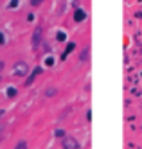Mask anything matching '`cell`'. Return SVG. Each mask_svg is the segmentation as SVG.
<instances>
[{"instance_id": "5b68a950", "label": "cell", "mask_w": 142, "mask_h": 149, "mask_svg": "<svg viewBox=\"0 0 142 149\" xmlns=\"http://www.w3.org/2000/svg\"><path fill=\"white\" fill-rule=\"evenodd\" d=\"M81 18H85V13H81V11H78V13H76V20H78V22H79V20Z\"/></svg>"}, {"instance_id": "3957f363", "label": "cell", "mask_w": 142, "mask_h": 149, "mask_svg": "<svg viewBox=\"0 0 142 149\" xmlns=\"http://www.w3.org/2000/svg\"><path fill=\"white\" fill-rule=\"evenodd\" d=\"M15 149H27V142H25V140H20V142L15 146Z\"/></svg>"}, {"instance_id": "7a4b0ae2", "label": "cell", "mask_w": 142, "mask_h": 149, "mask_svg": "<svg viewBox=\"0 0 142 149\" xmlns=\"http://www.w3.org/2000/svg\"><path fill=\"white\" fill-rule=\"evenodd\" d=\"M63 149H79V144L72 136H67V138H63Z\"/></svg>"}, {"instance_id": "9c48e42d", "label": "cell", "mask_w": 142, "mask_h": 149, "mask_svg": "<svg viewBox=\"0 0 142 149\" xmlns=\"http://www.w3.org/2000/svg\"><path fill=\"white\" fill-rule=\"evenodd\" d=\"M2 68H4V63H2V61H0V70H2Z\"/></svg>"}, {"instance_id": "277c9868", "label": "cell", "mask_w": 142, "mask_h": 149, "mask_svg": "<svg viewBox=\"0 0 142 149\" xmlns=\"http://www.w3.org/2000/svg\"><path fill=\"white\" fill-rule=\"evenodd\" d=\"M7 95H9V97H13V95H16V90L15 88H7Z\"/></svg>"}, {"instance_id": "52a82bcc", "label": "cell", "mask_w": 142, "mask_h": 149, "mask_svg": "<svg viewBox=\"0 0 142 149\" xmlns=\"http://www.w3.org/2000/svg\"><path fill=\"white\" fill-rule=\"evenodd\" d=\"M0 43H6V40H4V34H0Z\"/></svg>"}, {"instance_id": "6da1fadb", "label": "cell", "mask_w": 142, "mask_h": 149, "mask_svg": "<svg viewBox=\"0 0 142 149\" xmlns=\"http://www.w3.org/2000/svg\"><path fill=\"white\" fill-rule=\"evenodd\" d=\"M13 74H15V76H18V77H25L27 74H29V65H27L25 61H18V63H15Z\"/></svg>"}, {"instance_id": "ba28073f", "label": "cell", "mask_w": 142, "mask_h": 149, "mask_svg": "<svg viewBox=\"0 0 142 149\" xmlns=\"http://www.w3.org/2000/svg\"><path fill=\"white\" fill-rule=\"evenodd\" d=\"M2 133H4V126H2V124H0V135H2Z\"/></svg>"}, {"instance_id": "8992f818", "label": "cell", "mask_w": 142, "mask_h": 149, "mask_svg": "<svg viewBox=\"0 0 142 149\" xmlns=\"http://www.w3.org/2000/svg\"><path fill=\"white\" fill-rule=\"evenodd\" d=\"M86 54H88V47H86V49H85V52H83V54H81V61H83V59H86V58H88V56H86Z\"/></svg>"}]
</instances>
